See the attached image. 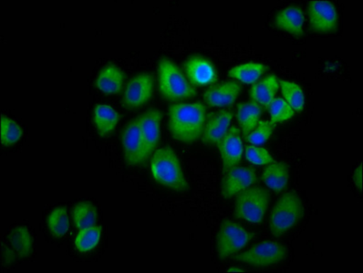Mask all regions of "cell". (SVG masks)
I'll use <instances>...</instances> for the list:
<instances>
[{
	"mask_svg": "<svg viewBox=\"0 0 363 273\" xmlns=\"http://www.w3.org/2000/svg\"><path fill=\"white\" fill-rule=\"evenodd\" d=\"M308 18L311 28L318 33H328L336 30L337 11L330 1H311L308 5Z\"/></svg>",
	"mask_w": 363,
	"mask_h": 273,
	"instance_id": "cell-13",
	"label": "cell"
},
{
	"mask_svg": "<svg viewBox=\"0 0 363 273\" xmlns=\"http://www.w3.org/2000/svg\"><path fill=\"white\" fill-rule=\"evenodd\" d=\"M233 113L229 110H220L210 114L206 117L205 128H203L202 141L205 144L215 145L221 141L223 136L228 132Z\"/></svg>",
	"mask_w": 363,
	"mask_h": 273,
	"instance_id": "cell-15",
	"label": "cell"
},
{
	"mask_svg": "<svg viewBox=\"0 0 363 273\" xmlns=\"http://www.w3.org/2000/svg\"><path fill=\"white\" fill-rule=\"evenodd\" d=\"M256 170L250 167H235L225 173L222 182V195L225 199H231L256 183Z\"/></svg>",
	"mask_w": 363,
	"mask_h": 273,
	"instance_id": "cell-12",
	"label": "cell"
},
{
	"mask_svg": "<svg viewBox=\"0 0 363 273\" xmlns=\"http://www.w3.org/2000/svg\"><path fill=\"white\" fill-rule=\"evenodd\" d=\"M216 145L221 155L223 173H227L240 163L244 147L240 129L237 127L229 129Z\"/></svg>",
	"mask_w": 363,
	"mask_h": 273,
	"instance_id": "cell-11",
	"label": "cell"
},
{
	"mask_svg": "<svg viewBox=\"0 0 363 273\" xmlns=\"http://www.w3.org/2000/svg\"><path fill=\"white\" fill-rule=\"evenodd\" d=\"M151 170L156 182L177 192L189 190L179 158L171 148L164 147L155 151L151 161Z\"/></svg>",
	"mask_w": 363,
	"mask_h": 273,
	"instance_id": "cell-2",
	"label": "cell"
},
{
	"mask_svg": "<svg viewBox=\"0 0 363 273\" xmlns=\"http://www.w3.org/2000/svg\"><path fill=\"white\" fill-rule=\"evenodd\" d=\"M270 115H272V122L276 124L278 122H286L294 117L295 111L289 106L283 98H275L269 107Z\"/></svg>",
	"mask_w": 363,
	"mask_h": 273,
	"instance_id": "cell-30",
	"label": "cell"
},
{
	"mask_svg": "<svg viewBox=\"0 0 363 273\" xmlns=\"http://www.w3.org/2000/svg\"><path fill=\"white\" fill-rule=\"evenodd\" d=\"M262 112V107L254 101L238 105V120L245 138L247 139L250 132L256 128Z\"/></svg>",
	"mask_w": 363,
	"mask_h": 273,
	"instance_id": "cell-21",
	"label": "cell"
},
{
	"mask_svg": "<svg viewBox=\"0 0 363 273\" xmlns=\"http://www.w3.org/2000/svg\"><path fill=\"white\" fill-rule=\"evenodd\" d=\"M187 78L194 85H211L218 81L214 65L208 59L202 56L195 55L190 57L184 64Z\"/></svg>",
	"mask_w": 363,
	"mask_h": 273,
	"instance_id": "cell-14",
	"label": "cell"
},
{
	"mask_svg": "<svg viewBox=\"0 0 363 273\" xmlns=\"http://www.w3.org/2000/svg\"><path fill=\"white\" fill-rule=\"evenodd\" d=\"M103 228L92 226L79 230L75 239V246L81 252H87L95 249L100 243Z\"/></svg>",
	"mask_w": 363,
	"mask_h": 273,
	"instance_id": "cell-26",
	"label": "cell"
},
{
	"mask_svg": "<svg viewBox=\"0 0 363 273\" xmlns=\"http://www.w3.org/2000/svg\"><path fill=\"white\" fill-rule=\"evenodd\" d=\"M155 79L150 73H140L130 79L124 91L123 103L127 109H135L147 103L154 94Z\"/></svg>",
	"mask_w": 363,
	"mask_h": 273,
	"instance_id": "cell-8",
	"label": "cell"
},
{
	"mask_svg": "<svg viewBox=\"0 0 363 273\" xmlns=\"http://www.w3.org/2000/svg\"><path fill=\"white\" fill-rule=\"evenodd\" d=\"M263 180L269 189L277 192L286 189L289 182V169L285 163H272L263 171Z\"/></svg>",
	"mask_w": 363,
	"mask_h": 273,
	"instance_id": "cell-22",
	"label": "cell"
},
{
	"mask_svg": "<svg viewBox=\"0 0 363 273\" xmlns=\"http://www.w3.org/2000/svg\"><path fill=\"white\" fill-rule=\"evenodd\" d=\"M23 135V130L15 120L7 116L1 117V142L4 146L17 144Z\"/></svg>",
	"mask_w": 363,
	"mask_h": 273,
	"instance_id": "cell-29",
	"label": "cell"
},
{
	"mask_svg": "<svg viewBox=\"0 0 363 273\" xmlns=\"http://www.w3.org/2000/svg\"><path fill=\"white\" fill-rule=\"evenodd\" d=\"M125 74L122 69L113 63H109L101 69L95 81V86L106 95L118 94L122 91Z\"/></svg>",
	"mask_w": 363,
	"mask_h": 273,
	"instance_id": "cell-17",
	"label": "cell"
},
{
	"mask_svg": "<svg viewBox=\"0 0 363 273\" xmlns=\"http://www.w3.org/2000/svg\"><path fill=\"white\" fill-rule=\"evenodd\" d=\"M286 256L284 245L276 241H264L235 257V260L255 267H267L282 262Z\"/></svg>",
	"mask_w": 363,
	"mask_h": 273,
	"instance_id": "cell-7",
	"label": "cell"
},
{
	"mask_svg": "<svg viewBox=\"0 0 363 273\" xmlns=\"http://www.w3.org/2000/svg\"><path fill=\"white\" fill-rule=\"evenodd\" d=\"M353 180H354L357 188L362 190V165H359L353 174Z\"/></svg>",
	"mask_w": 363,
	"mask_h": 273,
	"instance_id": "cell-33",
	"label": "cell"
},
{
	"mask_svg": "<svg viewBox=\"0 0 363 273\" xmlns=\"http://www.w3.org/2000/svg\"><path fill=\"white\" fill-rule=\"evenodd\" d=\"M279 86L281 87L282 94L286 103L292 108L293 110L301 112L304 109L305 97L301 86L288 81H280Z\"/></svg>",
	"mask_w": 363,
	"mask_h": 273,
	"instance_id": "cell-28",
	"label": "cell"
},
{
	"mask_svg": "<svg viewBox=\"0 0 363 273\" xmlns=\"http://www.w3.org/2000/svg\"><path fill=\"white\" fill-rule=\"evenodd\" d=\"M274 128L275 126L272 122L261 120L246 139L254 146L262 145L272 136Z\"/></svg>",
	"mask_w": 363,
	"mask_h": 273,
	"instance_id": "cell-31",
	"label": "cell"
},
{
	"mask_svg": "<svg viewBox=\"0 0 363 273\" xmlns=\"http://www.w3.org/2000/svg\"><path fill=\"white\" fill-rule=\"evenodd\" d=\"M241 86L234 81L223 82V83L212 86L206 93L203 98L206 103L211 107L231 106L237 100L240 94Z\"/></svg>",
	"mask_w": 363,
	"mask_h": 273,
	"instance_id": "cell-16",
	"label": "cell"
},
{
	"mask_svg": "<svg viewBox=\"0 0 363 273\" xmlns=\"http://www.w3.org/2000/svg\"><path fill=\"white\" fill-rule=\"evenodd\" d=\"M159 90L165 100L178 101L195 97L197 91L189 83L183 72L174 62L167 58L159 60Z\"/></svg>",
	"mask_w": 363,
	"mask_h": 273,
	"instance_id": "cell-3",
	"label": "cell"
},
{
	"mask_svg": "<svg viewBox=\"0 0 363 273\" xmlns=\"http://www.w3.org/2000/svg\"><path fill=\"white\" fill-rule=\"evenodd\" d=\"M253 235L233 221L221 224L216 237V252L219 259L225 260L240 252L252 240Z\"/></svg>",
	"mask_w": 363,
	"mask_h": 273,
	"instance_id": "cell-6",
	"label": "cell"
},
{
	"mask_svg": "<svg viewBox=\"0 0 363 273\" xmlns=\"http://www.w3.org/2000/svg\"><path fill=\"white\" fill-rule=\"evenodd\" d=\"M120 115L113 107L107 104H98L94 110V122L99 134L110 135L119 123Z\"/></svg>",
	"mask_w": 363,
	"mask_h": 273,
	"instance_id": "cell-20",
	"label": "cell"
},
{
	"mask_svg": "<svg viewBox=\"0 0 363 273\" xmlns=\"http://www.w3.org/2000/svg\"><path fill=\"white\" fill-rule=\"evenodd\" d=\"M246 158L250 163L255 165H269L272 163L274 158L265 148L257 147V146H248L246 149Z\"/></svg>",
	"mask_w": 363,
	"mask_h": 273,
	"instance_id": "cell-32",
	"label": "cell"
},
{
	"mask_svg": "<svg viewBox=\"0 0 363 273\" xmlns=\"http://www.w3.org/2000/svg\"><path fill=\"white\" fill-rule=\"evenodd\" d=\"M303 216L301 199L295 193L288 192L280 197L270 216V231L275 237L281 236L294 227Z\"/></svg>",
	"mask_w": 363,
	"mask_h": 273,
	"instance_id": "cell-4",
	"label": "cell"
},
{
	"mask_svg": "<svg viewBox=\"0 0 363 273\" xmlns=\"http://www.w3.org/2000/svg\"><path fill=\"white\" fill-rule=\"evenodd\" d=\"M124 160L130 166L143 163V141L139 117L126 124L122 135Z\"/></svg>",
	"mask_w": 363,
	"mask_h": 273,
	"instance_id": "cell-10",
	"label": "cell"
},
{
	"mask_svg": "<svg viewBox=\"0 0 363 273\" xmlns=\"http://www.w3.org/2000/svg\"><path fill=\"white\" fill-rule=\"evenodd\" d=\"M279 88V79L275 75H270L250 88V98L261 107L269 109L270 105L275 100Z\"/></svg>",
	"mask_w": 363,
	"mask_h": 273,
	"instance_id": "cell-19",
	"label": "cell"
},
{
	"mask_svg": "<svg viewBox=\"0 0 363 273\" xmlns=\"http://www.w3.org/2000/svg\"><path fill=\"white\" fill-rule=\"evenodd\" d=\"M206 117L201 103L174 104L169 109V129L177 141L193 144L201 138Z\"/></svg>",
	"mask_w": 363,
	"mask_h": 273,
	"instance_id": "cell-1",
	"label": "cell"
},
{
	"mask_svg": "<svg viewBox=\"0 0 363 273\" xmlns=\"http://www.w3.org/2000/svg\"><path fill=\"white\" fill-rule=\"evenodd\" d=\"M276 27L294 35H303L304 14L299 7H289L280 11L275 18Z\"/></svg>",
	"mask_w": 363,
	"mask_h": 273,
	"instance_id": "cell-18",
	"label": "cell"
},
{
	"mask_svg": "<svg viewBox=\"0 0 363 273\" xmlns=\"http://www.w3.org/2000/svg\"><path fill=\"white\" fill-rule=\"evenodd\" d=\"M9 241L18 256L25 258L30 255L33 249V238L27 228H15L9 235Z\"/></svg>",
	"mask_w": 363,
	"mask_h": 273,
	"instance_id": "cell-27",
	"label": "cell"
},
{
	"mask_svg": "<svg viewBox=\"0 0 363 273\" xmlns=\"http://www.w3.org/2000/svg\"><path fill=\"white\" fill-rule=\"evenodd\" d=\"M73 221L79 230L95 226L98 214L95 206L90 202H81L73 208Z\"/></svg>",
	"mask_w": 363,
	"mask_h": 273,
	"instance_id": "cell-23",
	"label": "cell"
},
{
	"mask_svg": "<svg viewBox=\"0 0 363 273\" xmlns=\"http://www.w3.org/2000/svg\"><path fill=\"white\" fill-rule=\"evenodd\" d=\"M48 228L54 237L65 236L69 230V218L66 207L54 209L47 220Z\"/></svg>",
	"mask_w": 363,
	"mask_h": 273,
	"instance_id": "cell-25",
	"label": "cell"
},
{
	"mask_svg": "<svg viewBox=\"0 0 363 273\" xmlns=\"http://www.w3.org/2000/svg\"><path fill=\"white\" fill-rule=\"evenodd\" d=\"M269 194L260 187L245 190L238 194L235 206V217L241 220L260 223L269 207Z\"/></svg>",
	"mask_w": 363,
	"mask_h": 273,
	"instance_id": "cell-5",
	"label": "cell"
},
{
	"mask_svg": "<svg viewBox=\"0 0 363 273\" xmlns=\"http://www.w3.org/2000/svg\"><path fill=\"white\" fill-rule=\"evenodd\" d=\"M139 117L143 141V163L155 153L161 136L162 113L157 109L145 111Z\"/></svg>",
	"mask_w": 363,
	"mask_h": 273,
	"instance_id": "cell-9",
	"label": "cell"
},
{
	"mask_svg": "<svg viewBox=\"0 0 363 273\" xmlns=\"http://www.w3.org/2000/svg\"><path fill=\"white\" fill-rule=\"evenodd\" d=\"M265 71L266 66L260 63H246L235 66L229 71V76L243 83L255 84Z\"/></svg>",
	"mask_w": 363,
	"mask_h": 273,
	"instance_id": "cell-24",
	"label": "cell"
},
{
	"mask_svg": "<svg viewBox=\"0 0 363 273\" xmlns=\"http://www.w3.org/2000/svg\"><path fill=\"white\" fill-rule=\"evenodd\" d=\"M228 272H245L242 271L241 269L231 268V269H228Z\"/></svg>",
	"mask_w": 363,
	"mask_h": 273,
	"instance_id": "cell-34",
	"label": "cell"
}]
</instances>
